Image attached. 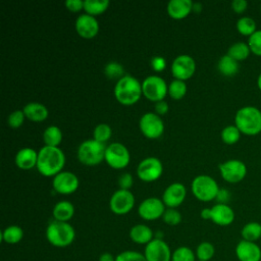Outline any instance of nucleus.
<instances>
[{"mask_svg": "<svg viewBox=\"0 0 261 261\" xmlns=\"http://www.w3.org/2000/svg\"><path fill=\"white\" fill-rule=\"evenodd\" d=\"M109 0H85L84 10L93 16L103 13L109 7Z\"/></svg>", "mask_w": 261, "mask_h": 261, "instance_id": "32", "label": "nucleus"}, {"mask_svg": "<svg viewBox=\"0 0 261 261\" xmlns=\"http://www.w3.org/2000/svg\"><path fill=\"white\" fill-rule=\"evenodd\" d=\"M46 239L52 246L64 248L73 243L75 230L68 222L53 220L46 228Z\"/></svg>", "mask_w": 261, "mask_h": 261, "instance_id": "4", "label": "nucleus"}, {"mask_svg": "<svg viewBox=\"0 0 261 261\" xmlns=\"http://www.w3.org/2000/svg\"><path fill=\"white\" fill-rule=\"evenodd\" d=\"M142 134L148 139H158L164 132V122L160 115L155 112L144 113L139 121Z\"/></svg>", "mask_w": 261, "mask_h": 261, "instance_id": "10", "label": "nucleus"}, {"mask_svg": "<svg viewBox=\"0 0 261 261\" xmlns=\"http://www.w3.org/2000/svg\"><path fill=\"white\" fill-rule=\"evenodd\" d=\"M99 261H115V257L110 253H103L100 256Z\"/></svg>", "mask_w": 261, "mask_h": 261, "instance_id": "50", "label": "nucleus"}, {"mask_svg": "<svg viewBox=\"0 0 261 261\" xmlns=\"http://www.w3.org/2000/svg\"><path fill=\"white\" fill-rule=\"evenodd\" d=\"M247 7L248 2L246 0H233L231 2V9L238 14H242L243 12H245Z\"/></svg>", "mask_w": 261, "mask_h": 261, "instance_id": "46", "label": "nucleus"}, {"mask_svg": "<svg viewBox=\"0 0 261 261\" xmlns=\"http://www.w3.org/2000/svg\"><path fill=\"white\" fill-rule=\"evenodd\" d=\"M62 132L57 125H49L43 132V141L46 146L58 147L62 141Z\"/></svg>", "mask_w": 261, "mask_h": 261, "instance_id": "29", "label": "nucleus"}, {"mask_svg": "<svg viewBox=\"0 0 261 261\" xmlns=\"http://www.w3.org/2000/svg\"><path fill=\"white\" fill-rule=\"evenodd\" d=\"M142 92L148 100L156 103L164 100L165 96L168 94V85L160 75H148L142 82Z\"/></svg>", "mask_w": 261, "mask_h": 261, "instance_id": "7", "label": "nucleus"}, {"mask_svg": "<svg viewBox=\"0 0 261 261\" xmlns=\"http://www.w3.org/2000/svg\"><path fill=\"white\" fill-rule=\"evenodd\" d=\"M226 54L240 62L246 60L250 56L251 50L248 43L236 42L231 46H229Z\"/></svg>", "mask_w": 261, "mask_h": 261, "instance_id": "28", "label": "nucleus"}, {"mask_svg": "<svg viewBox=\"0 0 261 261\" xmlns=\"http://www.w3.org/2000/svg\"><path fill=\"white\" fill-rule=\"evenodd\" d=\"M201 218L205 220H211V208H204L201 210Z\"/></svg>", "mask_w": 261, "mask_h": 261, "instance_id": "49", "label": "nucleus"}, {"mask_svg": "<svg viewBox=\"0 0 261 261\" xmlns=\"http://www.w3.org/2000/svg\"><path fill=\"white\" fill-rule=\"evenodd\" d=\"M23 238V229L18 225H9L1 232V240L9 245L19 243Z\"/></svg>", "mask_w": 261, "mask_h": 261, "instance_id": "30", "label": "nucleus"}, {"mask_svg": "<svg viewBox=\"0 0 261 261\" xmlns=\"http://www.w3.org/2000/svg\"><path fill=\"white\" fill-rule=\"evenodd\" d=\"M192 0H170L167 3V13L171 18L182 19L193 10Z\"/></svg>", "mask_w": 261, "mask_h": 261, "instance_id": "22", "label": "nucleus"}, {"mask_svg": "<svg viewBox=\"0 0 261 261\" xmlns=\"http://www.w3.org/2000/svg\"><path fill=\"white\" fill-rule=\"evenodd\" d=\"M217 69L224 76H233L239 72V61L225 54L219 58L217 62Z\"/></svg>", "mask_w": 261, "mask_h": 261, "instance_id": "26", "label": "nucleus"}, {"mask_svg": "<svg viewBox=\"0 0 261 261\" xmlns=\"http://www.w3.org/2000/svg\"><path fill=\"white\" fill-rule=\"evenodd\" d=\"M111 136L112 129L107 123H99L95 126L93 130V139L103 144H105V142H107L111 138Z\"/></svg>", "mask_w": 261, "mask_h": 261, "instance_id": "38", "label": "nucleus"}, {"mask_svg": "<svg viewBox=\"0 0 261 261\" xmlns=\"http://www.w3.org/2000/svg\"><path fill=\"white\" fill-rule=\"evenodd\" d=\"M163 173V164L157 157L144 158L137 167V174L139 178L146 182L157 180Z\"/></svg>", "mask_w": 261, "mask_h": 261, "instance_id": "11", "label": "nucleus"}, {"mask_svg": "<svg viewBox=\"0 0 261 261\" xmlns=\"http://www.w3.org/2000/svg\"><path fill=\"white\" fill-rule=\"evenodd\" d=\"M257 87H258V89L261 91V72L259 73V75H258V77H257Z\"/></svg>", "mask_w": 261, "mask_h": 261, "instance_id": "52", "label": "nucleus"}, {"mask_svg": "<svg viewBox=\"0 0 261 261\" xmlns=\"http://www.w3.org/2000/svg\"><path fill=\"white\" fill-rule=\"evenodd\" d=\"M195 253L198 261H210L215 254V248L212 243L204 241L198 245Z\"/></svg>", "mask_w": 261, "mask_h": 261, "instance_id": "34", "label": "nucleus"}, {"mask_svg": "<svg viewBox=\"0 0 261 261\" xmlns=\"http://www.w3.org/2000/svg\"><path fill=\"white\" fill-rule=\"evenodd\" d=\"M234 125L243 135L256 136L261 133V110L252 105L241 107L234 115Z\"/></svg>", "mask_w": 261, "mask_h": 261, "instance_id": "3", "label": "nucleus"}, {"mask_svg": "<svg viewBox=\"0 0 261 261\" xmlns=\"http://www.w3.org/2000/svg\"><path fill=\"white\" fill-rule=\"evenodd\" d=\"M230 199V193L226 189H219L218 194L216 196V201L219 204H227Z\"/></svg>", "mask_w": 261, "mask_h": 261, "instance_id": "48", "label": "nucleus"}, {"mask_svg": "<svg viewBox=\"0 0 261 261\" xmlns=\"http://www.w3.org/2000/svg\"><path fill=\"white\" fill-rule=\"evenodd\" d=\"M162 219L167 225L174 226V225H177L180 223L181 214L178 210H176V208H167V209H165V212L163 213Z\"/></svg>", "mask_w": 261, "mask_h": 261, "instance_id": "39", "label": "nucleus"}, {"mask_svg": "<svg viewBox=\"0 0 261 261\" xmlns=\"http://www.w3.org/2000/svg\"><path fill=\"white\" fill-rule=\"evenodd\" d=\"M135 206V196L130 190L118 189L109 200V208L116 215L127 214Z\"/></svg>", "mask_w": 261, "mask_h": 261, "instance_id": "12", "label": "nucleus"}, {"mask_svg": "<svg viewBox=\"0 0 261 261\" xmlns=\"http://www.w3.org/2000/svg\"><path fill=\"white\" fill-rule=\"evenodd\" d=\"M80 186L79 177L71 171L62 170L53 177L52 188L56 193L69 195L74 193Z\"/></svg>", "mask_w": 261, "mask_h": 261, "instance_id": "15", "label": "nucleus"}, {"mask_svg": "<svg viewBox=\"0 0 261 261\" xmlns=\"http://www.w3.org/2000/svg\"><path fill=\"white\" fill-rule=\"evenodd\" d=\"M234 220V211L227 204H215L211 207V221L219 226L230 225Z\"/></svg>", "mask_w": 261, "mask_h": 261, "instance_id": "20", "label": "nucleus"}, {"mask_svg": "<svg viewBox=\"0 0 261 261\" xmlns=\"http://www.w3.org/2000/svg\"><path fill=\"white\" fill-rule=\"evenodd\" d=\"M113 93L116 100L122 105H133L143 95L142 83L137 77L125 73L116 82Z\"/></svg>", "mask_w": 261, "mask_h": 261, "instance_id": "2", "label": "nucleus"}, {"mask_svg": "<svg viewBox=\"0 0 261 261\" xmlns=\"http://www.w3.org/2000/svg\"><path fill=\"white\" fill-rule=\"evenodd\" d=\"M196 71V61L188 54L176 56L171 63V73L174 79L187 81L194 75Z\"/></svg>", "mask_w": 261, "mask_h": 261, "instance_id": "13", "label": "nucleus"}, {"mask_svg": "<svg viewBox=\"0 0 261 261\" xmlns=\"http://www.w3.org/2000/svg\"><path fill=\"white\" fill-rule=\"evenodd\" d=\"M248 45L251 53L261 57V30H257L251 37H249Z\"/></svg>", "mask_w": 261, "mask_h": 261, "instance_id": "40", "label": "nucleus"}, {"mask_svg": "<svg viewBox=\"0 0 261 261\" xmlns=\"http://www.w3.org/2000/svg\"><path fill=\"white\" fill-rule=\"evenodd\" d=\"M239 261H261V248L257 243L242 240L236 246Z\"/></svg>", "mask_w": 261, "mask_h": 261, "instance_id": "19", "label": "nucleus"}, {"mask_svg": "<svg viewBox=\"0 0 261 261\" xmlns=\"http://www.w3.org/2000/svg\"><path fill=\"white\" fill-rule=\"evenodd\" d=\"M133 184H134V178H133V175L130 173L124 172V173L119 175V177H118L119 189L129 190L132 188Z\"/></svg>", "mask_w": 261, "mask_h": 261, "instance_id": "43", "label": "nucleus"}, {"mask_svg": "<svg viewBox=\"0 0 261 261\" xmlns=\"http://www.w3.org/2000/svg\"><path fill=\"white\" fill-rule=\"evenodd\" d=\"M24 118L25 115L22 111V109H17V110H14L12 111L9 115H8V118H7V123L9 124V126L13 127V128H17L19 126H21L24 122Z\"/></svg>", "mask_w": 261, "mask_h": 261, "instance_id": "42", "label": "nucleus"}, {"mask_svg": "<svg viewBox=\"0 0 261 261\" xmlns=\"http://www.w3.org/2000/svg\"><path fill=\"white\" fill-rule=\"evenodd\" d=\"M242 240L257 243L261 239V223L257 221H250L246 223L241 230Z\"/></svg>", "mask_w": 261, "mask_h": 261, "instance_id": "27", "label": "nucleus"}, {"mask_svg": "<svg viewBox=\"0 0 261 261\" xmlns=\"http://www.w3.org/2000/svg\"><path fill=\"white\" fill-rule=\"evenodd\" d=\"M169 110V106L168 103L165 100H161L155 103V113H157L158 115L162 116L164 114H166Z\"/></svg>", "mask_w": 261, "mask_h": 261, "instance_id": "47", "label": "nucleus"}, {"mask_svg": "<svg viewBox=\"0 0 261 261\" xmlns=\"http://www.w3.org/2000/svg\"><path fill=\"white\" fill-rule=\"evenodd\" d=\"M237 31L245 37H251L256 31H257V25L256 21L250 17V16H242L237 20L236 23Z\"/></svg>", "mask_w": 261, "mask_h": 261, "instance_id": "31", "label": "nucleus"}, {"mask_svg": "<svg viewBox=\"0 0 261 261\" xmlns=\"http://www.w3.org/2000/svg\"><path fill=\"white\" fill-rule=\"evenodd\" d=\"M219 189L217 181L207 174H199L195 176L191 184L193 195L202 202L215 200Z\"/></svg>", "mask_w": 261, "mask_h": 261, "instance_id": "6", "label": "nucleus"}, {"mask_svg": "<svg viewBox=\"0 0 261 261\" xmlns=\"http://www.w3.org/2000/svg\"><path fill=\"white\" fill-rule=\"evenodd\" d=\"M151 67L155 71H158V72L162 71L166 67V60H165V58L162 57V56H159V55L152 57V59H151Z\"/></svg>", "mask_w": 261, "mask_h": 261, "instance_id": "44", "label": "nucleus"}, {"mask_svg": "<svg viewBox=\"0 0 261 261\" xmlns=\"http://www.w3.org/2000/svg\"><path fill=\"white\" fill-rule=\"evenodd\" d=\"M37 161H38V152L31 147L21 148L20 150L17 151L14 157L15 165L18 168L24 169V170H29L37 166Z\"/></svg>", "mask_w": 261, "mask_h": 261, "instance_id": "21", "label": "nucleus"}, {"mask_svg": "<svg viewBox=\"0 0 261 261\" xmlns=\"http://www.w3.org/2000/svg\"><path fill=\"white\" fill-rule=\"evenodd\" d=\"M153 230L146 224H136L129 229L130 240L139 245H148L154 238Z\"/></svg>", "mask_w": 261, "mask_h": 261, "instance_id": "24", "label": "nucleus"}, {"mask_svg": "<svg viewBox=\"0 0 261 261\" xmlns=\"http://www.w3.org/2000/svg\"><path fill=\"white\" fill-rule=\"evenodd\" d=\"M65 7L72 12H77L84 9V1L82 0H67L64 2Z\"/></svg>", "mask_w": 261, "mask_h": 261, "instance_id": "45", "label": "nucleus"}, {"mask_svg": "<svg viewBox=\"0 0 261 261\" xmlns=\"http://www.w3.org/2000/svg\"><path fill=\"white\" fill-rule=\"evenodd\" d=\"M104 73L107 77L111 80H117V81L125 74L122 64L117 61L108 62L104 67Z\"/></svg>", "mask_w": 261, "mask_h": 261, "instance_id": "37", "label": "nucleus"}, {"mask_svg": "<svg viewBox=\"0 0 261 261\" xmlns=\"http://www.w3.org/2000/svg\"><path fill=\"white\" fill-rule=\"evenodd\" d=\"M22 111L25 117L34 122L44 121L49 115L48 108L40 102H30L25 104L22 108Z\"/></svg>", "mask_w": 261, "mask_h": 261, "instance_id": "23", "label": "nucleus"}, {"mask_svg": "<svg viewBox=\"0 0 261 261\" xmlns=\"http://www.w3.org/2000/svg\"><path fill=\"white\" fill-rule=\"evenodd\" d=\"M196 253L189 247L180 246L172 252L171 261H196Z\"/></svg>", "mask_w": 261, "mask_h": 261, "instance_id": "36", "label": "nucleus"}, {"mask_svg": "<svg viewBox=\"0 0 261 261\" xmlns=\"http://www.w3.org/2000/svg\"><path fill=\"white\" fill-rule=\"evenodd\" d=\"M104 160L110 167L114 169H122L128 165L130 161V154L123 144L114 142L106 146Z\"/></svg>", "mask_w": 261, "mask_h": 261, "instance_id": "8", "label": "nucleus"}, {"mask_svg": "<svg viewBox=\"0 0 261 261\" xmlns=\"http://www.w3.org/2000/svg\"><path fill=\"white\" fill-rule=\"evenodd\" d=\"M188 86L185 81L174 79L168 85V95L174 100H180L187 94Z\"/></svg>", "mask_w": 261, "mask_h": 261, "instance_id": "35", "label": "nucleus"}, {"mask_svg": "<svg viewBox=\"0 0 261 261\" xmlns=\"http://www.w3.org/2000/svg\"><path fill=\"white\" fill-rule=\"evenodd\" d=\"M241 135L242 133L234 124H229L222 128L220 133V138L222 142L226 145H233L240 141Z\"/></svg>", "mask_w": 261, "mask_h": 261, "instance_id": "33", "label": "nucleus"}, {"mask_svg": "<svg viewBox=\"0 0 261 261\" xmlns=\"http://www.w3.org/2000/svg\"><path fill=\"white\" fill-rule=\"evenodd\" d=\"M144 256L147 261H171L172 253L163 239H153L145 247Z\"/></svg>", "mask_w": 261, "mask_h": 261, "instance_id": "14", "label": "nucleus"}, {"mask_svg": "<svg viewBox=\"0 0 261 261\" xmlns=\"http://www.w3.org/2000/svg\"><path fill=\"white\" fill-rule=\"evenodd\" d=\"M74 27L76 33L85 39L94 38L99 33L100 29L99 21L96 16L88 13L80 14L75 19Z\"/></svg>", "mask_w": 261, "mask_h": 261, "instance_id": "17", "label": "nucleus"}, {"mask_svg": "<svg viewBox=\"0 0 261 261\" xmlns=\"http://www.w3.org/2000/svg\"><path fill=\"white\" fill-rule=\"evenodd\" d=\"M187 196V189L180 182H172L162 194V201L167 208H176L182 204Z\"/></svg>", "mask_w": 261, "mask_h": 261, "instance_id": "18", "label": "nucleus"}, {"mask_svg": "<svg viewBox=\"0 0 261 261\" xmlns=\"http://www.w3.org/2000/svg\"><path fill=\"white\" fill-rule=\"evenodd\" d=\"M115 261H147L144 254L137 251H123L115 257Z\"/></svg>", "mask_w": 261, "mask_h": 261, "instance_id": "41", "label": "nucleus"}, {"mask_svg": "<svg viewBox=\"0 0 261 261\" xmlns=\"http://www.w3.org/2000/svg\"><path fill=\"white\" fill-rule=\"evenodd\" d=\"M260 12H261V4H260Z\"/></svg>", "mask_w": 261, "mask_h": 261, "instance_id": "53", "label": "nucleus"}, {"mask_svg": "<svg viewBox=\"0 0 261 261\" xmlns=\"http://www.w3.org/2000/svg\"><path fill=\"white\" fill-rule=\"evenodd\" d=\"M165 205L162 199L150 197L143 200L138 208V213L141 218L145 220H155L163 216L165 212Z\"/></svg>", "mask_w": 261, "mask_h": 261, "instance_id": "16", "label": "nucleus"}, {"mask_svg": "<svg viewBox=\"0 0 261 261\" xmlns=\"http://www.w3.org/2000/svg\"><path fill=\"white\" fill-rule=\"evenodd\" d=\"M52 214L54 220L68 222V220H70L74 215V206L67 200L59 201L54 205Z\"/></svg>", "mask_w": 261, "mask_h": 261, "instance_id": "25", "label": "nucleus"}, {"mask_svg": "<svg viewBox=\"0 0 261 261\" xmlns=\"http://www.w3.org/2000/svg\"><path fill=\"white\" fill-rule=\"evenodd\" d=\"M221 177L229 184H238L247 175L246 164L239 159H229L218 165Z\"/></svg>", "mask_w": 261, "mask_h": 261, "instance_id": "9", "label": "nucleus"}, {"mask_svg": "<svg viewBox=\"0 0 261 261\" xmlns=\"http://www.w3.org/2000/svg\"><path fill=\"white\" fill-rule=\"evenodd\" d=\"M106 146L94 139L85 140L77 148L76 155L81 163L87 166H95L105 159Z\"/></svg>", "mask_w": 261, "mask_h": 261, "instance_id": "5", "label": "nucleus"}, {"mask_svg": "<svg viewBox=\"0 0 261 261\" xmlns=\"http://www.w3.org/2000/svg\"><path fill=\"white\" fill-rule=\"evenodd\" d=\"M201 10H202V3H200V2L193 3V11L200 12Z\"/></svg>", "mask_w": 261, "mask_h": 261, "instance_id": "51", "label": "nucleus"}, {"mask_svg": "<svg viewBox=\"0 0 261 261\" xmlns=\"http://www.w3.org/2000/svg\"><path fill=\"white\" fill-rule=\"evenodd\" d=\"M65 155L59 147L43 146L38 151L37 169L44 176H55L62 171Z\"/></svg>", "mask_w": 261, "mask_h": 261, "instance_id": "1", "label": "nucleus"}]
</instances>
